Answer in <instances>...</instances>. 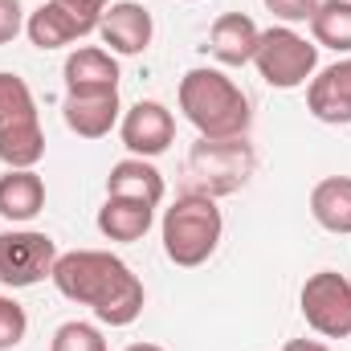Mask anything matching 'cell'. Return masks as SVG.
Instances as JSON below:
<instances>
[{
    "instance_id": "obj_15",
    "label": "cell",
    "mask_w": 351,
    "mask_h": 351,
    "mask_svg": "<svg viewBox=\"0 0 351 351\" xmlns=\"http://www.w3.org/2000/svg\"><path fill=\"white\" fill-rule=\"evenodd\" d=\"M164 176L160 168L152 164V160H139V156H131V160H119L110 176H106V196H123V200H143V204H160L164 200Z\"/></svg>"
},
{
    "instance_id": "obj_26",
    "label": "cell",
    "mask_w": 351,
    "mask_h": 351,
    "mask_svg": "<svg viewBox=\"0 0 351 351\" xmlns=\"http://www.w3.org/2000/svg\"><path fill=\"white\" fill-rule=\"evenodd\" d=\"M282 351H331L327 343H319V339H290Z\"/></svg>"
},
{
    "instance_id": "obj_16",
    "label": "cell",
    "mask_w": 351,
    "mask_h": 351,
    "mask_svg": "<svg viewBox=\"0 0 351 351\" xmlns=\"http://www.w3.org/2000/svg\"><path fill=\"white\" fill-rule=\"evenodd\" d=\"M45 208V180L33 168H8V176H0V217L12 225L33 221Z\"/></svg>"
},
{
    "instance_id": "obj_24",
    "label": "cell",
    "mask_w": 351,
    "mask_h": 351,
    "mask_svg": "<svg viewBox=\"0 0 351 351\" xmlns=\"http://www.w3.org/2000/svg\"><path fill=\"white\" fill-rule=\"evenodd\" d=\"M21 29H25V8H21V0H0V45L16 41Z\"/></svg>"
},
{
    "instance_id": "obj_25",
    "label": "cell",
    "mask_w": 351,
    "mask_h": 351,
    "mask_svg": "<svg viewBox=\"0 0 351 351\" xmlns=\"http://www.w3.org/2000/svg\"><path fill=\"white\" fill-rule=\"evenodd\" d=\"M66 8H74L82 21H90L94 25V33H98V21H102V12L110 8V0H62Z\"/></svg>"
},
{
    "instance_id": "obj_7",
    "label": "cell",
    "mask_w": 351,
    "mask_h": 351,
    "mask_svg": "<svg viewBox=\"0 0 351 351\" xmlns=\"http://www.w3.org/2000/svg\"><path fill=\"white\" fill-rule=\"evenodd\" d=\"M302 319L323 339H351V282L335 269H319L302 282L298 294Z\"/></svg>"
},
{
    "instance_id": "obj_9",
    "label": "cell",
    "mask_w": 351,
    "mask_h": 351,
    "mask_svg": "<svg viewBox=\"0 0 351 351\" xmlns=\"http://www.w3.org/2000/svg\"><path fill=\"white\" fill-rule=\"evenodd\" d=\"M119 135H123V147H127L131 156H139V160H156V156H164V152L172 147L176 119H172V110H168L164 102H156V98H139V102L123 114Z\"/></svg>"
},
{
    "instance_id": "obj_2",
    "label": "cell",
    "mask_w": 351,
    "mask_h": 351,
    "mask_svg": "<svg viewBox=\"0 0 351 351\" xmlns=\"http://www.w3.org/2000/svg\"><path fill=\"white\" fill-rule=\"evenodd\" d=\"M180 110L200 139H241L254 123L245 90L213 66H196L180 78Z\"/></svg>"
},
{
    "instance_id": "obj_13",
    "label": "cell",
    "mask_w": 351,
    "mask_h": 351,
    "mask_svg": "<svg viewBox=\"0 0 351 351\" xmlns=\"http://www.w3.org/2000/svg\"><path fill=\"white\" fill-rule=\"evenodd\" d=\"M25 33H29V41H33L37 49H62V45H70V41L94 33V25L82 21L74 8H66L62 0H45L41 8L29 12Z\"/></svg>"
},
{
    "instance_id": "obj_18",
    "label": "cell",
    "mask_w": 351,
    "mask_h": 351,
    "mask_svg": "<svg viewBox=\"0 0 351 351\" xmlns=\"http://www.w3.org/2000/svg\"><path fill=\"white\" fill-rule=\"evenodd\" d=\"M156 221V208L143 200H123V196H106V204L98 208V233L110 241H139Z\"/></svg>"
},
{
    "instance_id": "obj_11",
    "label": "cell",
    "mask_w": 351,
    "mask_h": 351,
    "mask_svg": "<svg viewBox=\"0 0 351 351\" xmlns=\"http://www.w3.org/2000/svg\"><path fill=\"white\" fill-rule=\"evenodd\" d=\"M306 110L327 127H348L351 123V53L339 58L335 66L319 70V78H311Z\"/></svg>"
},
{
    "instance_id": "obj_10",
    "label": "cell",
    "mask_w": 351,
    "mask_h": 351,
    "mask_svg": "<svg viewBox=\"0 0 351 351\" xmlns=\"http://www.w3.org/2000/svg\"><path fill=\"white\" fill-rule=\"evenodd\" d=\"M152 33H156L152 12H147L143 4H135V0H119V4H110V8L102 12V21H98V37H102V45H106L110 53H123V58L143 53V49L152 45Z\"/></svg>"
},
{
    "instance_id": "obj_27",
    "label": "cell",
    "mask_w": 351,
    "mask_h": 351,
    "mask_svg": "<svg viewBox=\"0 0 351 351\" xmlns=\"http://www.w3.org/2000/svg\"><path fill=\"white\" fill-rule=\"evenodd\" d=\"M123 351H164L160 343H131V348H123Z\"/></svg>"
},
{
    "instance_id": "obj_6",
    "label": "cell",
    "mask_w": 351,
    "mask_h": 351,
    "mask_svg": "<svg viewBox=\"0 0 351 351\" xmlns=\"http://www.w3.org/2000/svg\"><path fill=\"white\" fill-rule=\"evenodd\" d=\"M254 66L274 90H294L319 70V45L298 37L290 25H274V29H262L258 37Z\"/></svg>"
},
{
    "instance_id": "obj_3",
    "label": "cell",
    "mask_w": 351,
    "mask_h": 351,
    "mask_svg": "<svg viewBox=\"0 0 351 351\" xmlns=\"http://www.w3.org/2000/svg\"><path fill=\"white\" fill-rule=\"evenodd\" d=\"M160 229H164V254H168V262L184 265V269H196V265H204L217 254L225 221H221V208H217L213 196L184 192V196H176V204L164 213Z\"/></svg>"
},
{
    "instance_id": "obj_4",
    "label": "cell",
    "mask_w": 351,
    "mask_h": 351,
    "mask_svg": "<svg viewBox=\"0 0 351 351\" xmlns=\"http://www.w3.org/2000/svg\"><path fill=\"white\" fill-rule=\"evenodd\" d=\"M254 168H258V156L245 143V135L241 139H196L184 160V180H188V192L217 200V196L245 188Z\"/></svg>"
},
{
    "instance_id": "obj_23",
    "label": "cell",
    "mask_w": 351,
    "mask_h": 351,
    "mask_svg": "<svg viewBox=\"0 0 351 351\" xmlns=\"http://www.w3.org/2000/svg\"><path fill=\"white\" fill-rule=\"evenodd\" d=\"M265 8H269L278 21H286V25H302V21L311 25L319 0H265Z\"/></svg>"
},
{
    "instance_id": "obj_20",
    "label": "cell",
    "mask_w": 351,
    "mask_h": 351,
    "mask_svg": "<svg viewBox=\"0 0 351 351\" xmlns=\"http://www.w3.org/2000/svg\"><path fill=\"white\" fill-rule=\"evenodd\" d=\"M311 33H315V45L351 53V0H319L311 16Z\"/></svg>"
},
{
    "instance_id": "obj_12",
    "label": "cell",
    "mask_w": 351,
    "mask_h": 351,
    "mask_svg": "<svg viewBox=\"0 0 351 351\" xmlns=\"http://www.w3.org/2000/svg\"><path fill=\"white\" fill-rule=\"evenodd\" d=\"M119 90H78L70 94L66 90V102H62V114H66V127L78 135V139H102L110 135V127L119 123Z\"/></svg>"
},
{
    "instance_id": "obj_8",
    "label": "cell",
    "mask_w": 351,
    "mask_h": 351,
    "mask_svg": "<svg viewBox=\"0 0 351 351\" xmlns=\"http://www.w3.org/2000/svg\"><path fill=\"white\" fill-rule=\"evenodd\" d=\"M58 245L49 233L37 229H4L0 233V286L25 290L45 278H53Z\"/></svg>"
},
{
    "instance_id": "obj_17",
    "label": "cell",
    "mask_w": 351,
    "mask_h": 351,
    "mask_svg": "<svg viewBox=\"0 0 351 351\" xmlns=\"http://www.w3.org/2000/svg\"><path fill=\"white\" fill-rule=\"evenodd\" d=\"M66 90L78 94V90H119V62L110 49H98V45H82L66 58Z\"/></svg>"
},
{
    "instance_id": "obj_21",
    "label": "cell",
    "mask_w": 351,
    "mask_h": 351,
    "mask_svg": "<svg viewBox=\"0 0 351 351\" xmlns=\"http://www.w3.org/2000/svg\"><path fill=\"white\" fill-rule=\"evenodd\" d=\"M49 351H106V339L94 323H82V319H70L53 331V343Z\"/></svg>"
},
{
    "instance_id": "obj_19",
    "label": "cell",
    "mask_w": 351,
    "mask_h": 351,
    "mask_svg": "<svg viewBox=\"0 0 351 351\" xmlns=\"http://www.w3.org/2000/svg\"><path fill=\"white\" fill-rule=\"evenodd\" d=\"M311 217L327 229V233H351V176H327L315 184L311 192Z\"/></svg>"
},
{
    "instance_id": "obj_1",
    "label": "cell",
    "mask_w": 351,
    "mask_h": 351,
    "mask_svg": "<svg viewBox=\"0 0 351 351\" xmlns=\"http://www.w3.org/2000/svg\"><path fill=\"white\" fill-rule=\"evenodd\" d=\"M53 286L62 298L82 302L106 327H131L143 315V282L131 274V265L119 262L106 250H74L58 254L53 262Z\"/></svg>"
},
{
    "instance_id": "obj_5",
    "label": "cell",
    "mask_w": 351,
    "mask_h": 351,
    "mask_svg": "<svg viewBox=\"0 0 351 351\" xmlns=\"http://www.w3.org/2000/svg\"><path fill=\"white\" fill-rule=\"evenodd\" d=\"M45 156V131L33 90L16 74H0V160L8 168H37Z\"/></svg>"
},
{
    "instance_id": "obj_22",
    "label": "cell",
    "mask_w": 351,
    "mask_h": 351,
    "mask_svg": "<svg viewBox=\"0 0 351 351\" xmlns=\"http://www.w3.org/2000/svg\"><path fill=\"white\" fill-rule=\"evenodd\" d=\"M25 331H29L25 306L12 302V298H0V351H12L21 339H25Z\"/></svg>"
},
{
    "instance_id": "obj_14",
    "label": "cell",
    "mask_w": 351,
    "mask_h": 351,
    "mask_svg": "<svg viewBox=\"0 0 351 351\" xmlns=\"http://www.w3.org/2000/svg\"><path fill=\"white\" fill-rule=\"evenodd\" d=\"M258 37H262V29L245 12H225L208 29V53L221 66H250L254 49H258Z\"/></svg>"
},
{
    "instance_id": "obj_28",
    "label": "cell",
    "mask_w": 351,
    "mask_h": 351,
    "mask_svg": "<svg viewBox=\"0 0 351 351\" xmlns=\"http://www.w3.org/2000/svg\"><path fill=\"white\" fill-rule=\"evenodd\" d=\"M188 4H192V0H188Z\"/></svg>"
}]
</instances>
